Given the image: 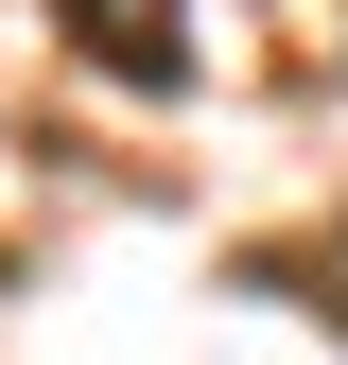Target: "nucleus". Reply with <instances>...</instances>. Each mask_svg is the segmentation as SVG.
<instances>
[{
	"label": "nucleus",
	"mask_w": 348,
	"mask_h": 365,
	"mask_svg": "<svg viewBox=\"0 0 348 365\" xmlns=\"http://www.w3.org/2000/svg\"><path fill=\"white\" fill-rule=\"evenodd\" d=\"M105 87H192V0H53Z\"/></svg>",
	"instance_id": "f257e3e1"
}]
</instances>
